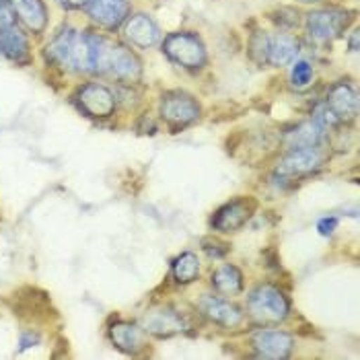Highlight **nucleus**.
<instances>
[{"label": "nucleus", "instance_id": "obj_5", "mask_svg": "<svg viewBox=\"0 0 360 360\" xmlns=\"http://www.w3.org/2000/svg\"><path fill=\"white\" fill-rule=\"evenodd\" d=\"M161 115L169 126L186 128L200 117V105L192 95L184 91L167 93L161 101Z\"/></svg>", "mask_w": 360, "mask_h": 360}, {"label": "nucleus", "instance_id": "obj_14", "mask_svg": "<svg viewBox=\"0 0 360 360\" xmlns=\"http://www.w3.org/2000/svg\"><path fill=\"white\" fill-rule=\"evenodd\" d=\"M326 105L333 111V115L342 122L346 117H354L359 113V97L356 91L346 83L333 84Z\"/></svg>", "mask_w": 360, "mask_h": 360}, {"label": "nucleus", "instance_id": "obj_9", "mask_svg": "<svg viewBox=\"0 0 360 360\" xmlns=\"http://www.w3.org/2000/svg\"><path fill=\"white\" fill-rule=\"evenodd\" d=\"M251 346H253V350H255V354L259 359L280 360L286 359L292 352L295 340H292L290 333L286 332H268V330H262V332H257L253 335Z\"/></svg>", "mask_w": 360, "mask_h": 360}, {"label": "nucleus", "instance_id": "obj_26", "mask_svg": "<svg viewBox=\"0 0 360 360\" xmlns=\"http://www.w3.org/2000/svg\"><path fill=\"white\" fill-rule=\"evenodd\" d=\"M335 226H338V219L335 217H328V219H321V221L317 222V231L321 233V235H332L333 231H335Z\"/></svg>", "mask_w": 360, "mask_h": 360}, {"label": "nucleus", "instance_id": "obj_10", "mask_svg": "<svg viewBox=\"0 0 360 360\" xmlns=\"http://www.w3.org/2000/svg\"><path fill=\"white\" fill-rule=\"evenodd\" d=\"M255 210V202L245 200V198H237L229 204H224L222 208L217 210L212 226L221 233H235L239 231L245 222L250 221L251 212Z\"/></svg>", "mask_w": 360, "mask_h": 360}, {"label": "nucleus", "instance_id": "obj_12", "mask_svg": "<svg viewBox=\"0 0 360 360\" xmlns=\"http://www.w3.org/2000/svg\"><path fill=\"white\" fill-rule=\"evenodd\" d=\"M89 17L108 29L120 27L128 15V2L126 0H89L86 2Z\"/></svg>", "mask_w": 360, "mask_h": 360}, {"label": "nucleus", "instance_id": "obj_16", "mask_svg": "<svg viewBox=\"0 0 360 360\" xmlns=\"http://www.w3.org/2000/svg\"><path fill=\"white\" fill-rule=\"evenodd\" d=\"M126 37L139 46V48H150L159 41L161 31L157 27V23L146 17V15H134L130 17V21L126 23Z\"/></svg>", "mask_w": 360, "mask_h": 360}, {"label": "nucleus", "instance_id": "obj_8", "mask_svg": "<svg viewBox=\"0 0 360 360\" xmlns=\"http://www.w3.org/2000/svg\"><path fill=\"white\" fill-rule=\"evenodd\" d=\"M142 330L146 333L157 335V338H171V335L186 330V321L171 307H155V309L144 313Z\"/></svg>", "mask_w": 360, "mask_h": 360}, {"label": "nucleus", "instance_id": "obj_23", "mask_svg": "<svg viewBox=\"0 0 360 360\" xmlns=\"http://www.w3.org/2000/svg\"><path fill=\"white\" fill-rule=\"evenodd\" d=\"M290 79H292V84H295L297 89H305V86H309L311 81H313V66H311L307 60H299V62L292 66Z\"/></svg>", "mask_w": 360, "mask_h": 360}, {"label": "nucleus", "instance_id": "obj_28", "mask_svg": "<svg viewBox=\"0 0 360 360\" xmlns=\"http://www.w3.org/2000/svg\"><path fill=\"white\" fill-rule=\"evenodd\" d=\"M89 0H58V4H62L64 8H81V6H86Z\"/></svg>", "mask_w": 360, "mask_h": 360}, {"label": "nucleus", "instance_id": "obj_21", "mask_svg": "<svg viewBox=\"0 0 360 360\" xmlns=\"http://www.w3.org/2000/svg\"><path fill=\"white\" fill-rule=\"evenodd\" d=\"M212 286L217 292H221L224 297H235L243 290V274L231 264L221 266L212 274Z\"/></svg>", "mask_w": 360, "mask_h": 360}, {"label": "nucleus", "instance_id": "obj_6", "mask_svg": "<svg viewBox=\"0 0 360 360\" xmlns=\"http://www.w3.org/2000/svg\"><path fill=\"white\" fill-rule=\"evenodd\" d=\"M348 25V13L338 11V8H328V11H315L307 19V31L315 41H330L335 39L344 27Z\"/></svg>", "mask_w": 360, "mask_h": 360}, {"label": "nucleus", "instance_id": "obj_29", "mask_svg": "<svg viewBox=\"0 0 360 360\" xmlns=\"http://www.w3.org/2000/svg\"><path fill=\"white\" fill-rule=\"evenodd\" d=\"M356 50H359V31L352 33V52H356Z\"/></svg>", "mask_w": 360, "mask_h": 360}, {"label": "nucleus", "instance_id": "obj_20", "mask_svg": "<svg viewBox=\"0 0 360 360\" xmlns=\"http://www.w3.org/2000/svg\"><path fill=\"white\" fill-rule=\"evenodd\" d=\"M321 136H323V128L313 120V122H303L290 132H286L284 144L288 148H311V146H319Z\"/></svg>", "mask_w": 360, "mask_h": 360}, {"label": "nucleus", "instance_id": "obj_11", "mask_svg": "<svg viewBox=\"0 0 360 360\" xmlns=\"http://www.w3.org/2000/svg\"><path fill=\"white\" fill-rule=\"evenodd\" d=\"M77 99L81 103V110L86 111L91 117H110L115 110V97L103 84H84V86H81Z\"/></svg>", "mask_w": 360, "mask_h": 360}, {"label": "nucleus", "instance_id": "obj_7", "mask_svg": "<svg viewBox=\"0 0 360 360\" xmlns=\"http://www.w3.org/2000/svg\"><path fill=\"white\" fill-rule=\"evenodd\" d=\"M323 165V153L317 146L311 148H290L286 157L278 163V173L284 177H299L317 171Z\"/></svg>", "mask_w": 360, "mask_h": 360}, {"label": "nucleus", "instance_id": "obj_24", "mask_svg": "<svg viewBox=\"0 0 360 360\" xmlns=\"http://www.w3.org/2000/svg\"><path fill=\"white\" fill-rule=\"evenodd\" d=\"M202 248H204V251L210 255V257H222V255H226L229 253V245L226 243H222V241H217V239H204L202 241Z\"/></svg>", "mask_w": 360, "mask_h": 360}, {"label": "nucleus", "instance_id": "obj_18", "mask_svg": "<svg viewBox=\"0 0 360 360\" xmlns=\"http://www.w3.org/2000/svg\"><path fill=\"white\" fill-rule=\"evenodd\" d=\"M0 54L17 64H27L29 62V41L27 37L15 29L11 27L0 29Z\"/></svg>", "mask_w": 360, "mask_h": 360}, {"label": "nucleus", "instance_id": "obj_30", "mask_svg": "<svg viewBox=\"0 0 360 360\" xmlns=\"http://www.w3.org/2000/svg\"><path fill=\"white\" fill-rule=\"evenodd\" d=\"M301 2H305V4H309V2H319V0H301Z\"/></svg>", "mask_w": 360, "mask_h": 360}, {"label": "nucleus", "instance_id": "obj_13", "mask_svg": "<svg viewBox=\"0 0 360 360\" xmlns=\"http://www.w3.org/2000/svg\"><path fill=\"white\" fill-rule=\"evenodd\" d=\"M200 309L202 313L217 326L222 328H237L243 321V313L241 309L224 299H217V297H204L200 301Z\"/></svg>", "mask_w": 360, "mask_h": 360}, {"label": "nucleus", "instance_id": "obj_2", "mask_svg": "<svg viewBox=\"0 0 360 360\" xmlns=\"http://www.w3.org/2000/svg\"><path fill=\"white\" fill-rule=\"evenodd\" d=\"M48 56L64 68L77 72H93L89 37L81 35L72 27H66L56 35L52 44L48 46Z\"/></svg>", "mask_w": 360, "mask_h": 360}, {"label": "nucleus", "instance_id": "obj_15", "mask_svg": "<svg viewBox=\"0 0 360 360\" xmlns=\"http://www.w3.org/2000/svg\"><path fill=\"white\" fill-rule=\"evenodd\" d=\"M19 21L33 33H41L48 23V11L44 0H8Z\"/></svg>", "mask_w": 360, "mask_h": 360}, {"label": "nucleus", "instance_id": "obj_3", "mask_svg": "<svg viewBox=\"0 0 360 360\" xmlns=\"http://www.w3.org/2000/svg\"><path fill=\"white\" fill-rule=\"evenodd\" d=\"M248 311L253 321L262 326H274L286 319L290 303L284 297L282 290H278L272 284H262L257 286L248 299Z\"/></svg>", "mask_w": 360, "mask_h": 360}, {"label": "nucleus", "instance_id": "obj_1", "mask_svg": "<svg viewBox=\"0 0 360 360\" xmlns=\"http://www.w3.org/2000/svg\"><path fill=\"white\" fill-rule=\"evenodd\" d=\"M93 72H101L120 81H136L140 77V62L128 48L111 41L103 35L89 33Z\"/></svg>", "mask_w": 360, "mask_h": 360}, {"label": "nucleus", "instance_id": "obj_4", "mask_svg": "<svg viewBox=\"0 0 360 360\" xmlns=\"http://www.w3.org/2000/svg\"><path fill=\"white\" fill-rule=\"evenodd\" d=\"M163 52L184 68H202L206 62V50L194 33H171L163 41Z\"/></svg>", "mask_w": 360, "mask_h": 360}, {"label": "nucleus", "instance_id": "obj_25", "mask_svg": "<svg viewBox=\"0 0 360 360\" xmlns=\"http://www.w3.org/2000/svg\"><path fill=\"white\" fill-rule=\"evenodd\" d=\"M13 25V13L6 0H0V29Z\"/></svg>", "mask_w": 360, "mask_h": 360}, {"label": "nucleus", "instance_id": "obj_19", "mask_svg": "<svg viewBox=\"0 0 360 360\" xmlns=\"http://www.w3.org/2000/svg\"><path fill=\"white\" fill-rule=\"evenodd\" d=\"M110 335L113 344L128 354H136L140 348H144V332L134 323L117 321L115 326H111Z\"/></svg>", "mask_w": 360, "mask_h": 360}, {"label": "nucleus", "instance_id": "obj_27", "mask_svg": "<svg viewBox=\"0 0 360 360\" xmlns=\"http://www.w3.org/2000/svg\"><path fill=\"white\" fill-rule=\"evenodd\" d=\"M39 342V335L33 332H23V338H21V350H25V348H31L33 344H37Z\"/></svg>", "mask_w": 360, "mask_h": 360}, {"label": "nucleus", "instance_id": "obj_17", "mask_svg": "<svg viewBox=\"0 0 360 360\" xmlns=\"http://www.w3.org/2000/svg\"><path fill=\"white\" fill-rule=\"evenodd\" d=\"M299 52V41L297 37L288 33H278L274 37H268L266 44V62L272 66H284L295 60Z\"/></svg>", "mask_w": 360, "mask_h": 360}, {"label": "nucleus", "instance_id": "obj_22", "mask_svg": "<svg viewBox=\"0 0 360 360\" xmlns=\"http://www.w3.org/2000/svg\"><path fill=\"white\" fill-rule=\"evenodd\" d=\"M173 278L175 282L179 284H190L194 282L195 278L200 276V262H198V255L192 251H186L181 253L175 262H173Z\"/></svg>", "mask_w": 360, "mask_h": 360}]
</instances>
